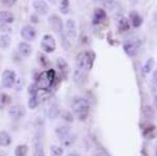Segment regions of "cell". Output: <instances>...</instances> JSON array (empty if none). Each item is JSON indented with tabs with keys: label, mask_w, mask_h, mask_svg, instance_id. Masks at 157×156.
I'll return each mask as SVG.
<instances>
[{
	"label": "cell",
	"mask_w": 157,
	"mask_h": 156,
	"mask_svg": "<svg viewBox=\"0 0 157 156\" xmlns=\"http://www.w3.org/2000/svg\"><path fill=\"white\" fill-rule=\"evenodd\" d=\"M49 1H52V2H56V1H58V0H49Z\"/></svg>",
	"instance_id": "obj_40"
},
{
	"label": "cell",
	"mask_w": 157,
	"mask_h": 156,
	"mask_svg": "<svg viewBox=\"0 0 157 156\" xmlns=\"http://www.w3.org/2000/svg\"><path fill=\"white\" fill-rule=\"evenodd\" d=\"M106 19V12L103 9H95L93 13V24H100Z\"/></svg>",
	"instance_id": "obj_17"
},
{
	"label": "cell",
	"mask_w": 157,
	"mask_h": 156,
	"mask_svg": "<svg viewBox=\"0 0 157 156\" xmlns=\"http://www.w3.org/2000/svg\"><path fill=\"white\" fill-rule=\"evenodd\" d=\"M60 115V107L57 103H52L48 109V117L50 120L57 119Z\"/></svg>",
	"instance_id": "obj_20"
},
{
	"label": "cell",
	"mask_w": 157,
	"mask_h": 156,
	"mask_svg": "<svg viewBox=\"0 0 157 156\" xmlns=\"http://www.w3.org/2000/svg\"><path fill=\"white\" fill-rule=\"evenodd\" d=\"M2 4H4L6 6H13L16 4L17 0H0Z\"/></svg>",
	"instance_id": "obj_34"
},
{
	"label": "cell",
	"mask_w": 157,
	"mask_h": 156,
	"mask_svg": "<svg viewBox=\"0 0 157 156\" xmlns=\"http://www.w3.org/2000/svg\"><path fill=\"white\" fill-rule=\"evenodd\" d=\"M48 23L50 25V27H52L56 32L60 34V36L62 34H64V24H63V21L60 16H58V15H56V14L50 15L48 18Z\"/></svg>",
	"instance_id": "obj_7"
},
{
	"label": "cell",
	"mask_w": 157,
	"mask_h": 156,
	"mask_svg": "<svg viewBox=\"0 0 157 156\" xmlns=\"http://www.w3.org/2000/svg\"><path fill=\"white\" fill-rule=\"evenodd\" d=\"M153 82H154V84L157 86V69L153 72Z\"/></svg>",
	"instance_id": "obj_36"
},
{
	"label": "cell",
	"mask_w": 157,
	"mask_h": 156,
	"mask_svg": "<svg viewBox=\"0 0 157 156\" xmlns=\"http://www.w3.org/2000/svg\"><path fill=\"white\" fill-rule=\"evenodd\" d=\"M15 20L14 15L11 12L1 11L0 12V23L2 24H12Z\"/></svg>",
	"instance_id": "obj_16"
},
{
	"label": "cell",
	"mask_w": 157,
	"mask_h": 156,
	"mask_svg": "<svg viewBox=\"0 0 157 156\" xmlns=\"http://www.w3.org/2000/svg\"><path fill=\"white\" fill-rule=\"evenodd\" d=\"M153 65H154V59L153 58H149L148 60L145 62V64H144L143 66V72L146 74H150L152 68H153Z\"/></svg>",
	"instance_id": "obj_27"
},
{
	"label": "cell",
	"mask_w": 157,
	"mask_h": 156,
	"mask_svg": "<svg viewBox=\"0 0 157 156\" xmlns=\"http://www.w3.org/2000/svg\"><path fill=\"white\" fill-rule=\"evenodd\" d=\"M9 115L13 120H21L25 115V108L22 105H13L9 108Z\"/></svg>",
	"instance_id": "obj_10"
},
{
	"label": "cell",
	"mask_w": 157,
	"mask_h": 156,
	"mask_svg": "<svg viewBox=\"0 0 157 156\" xmlns=\"http://www.w3.org/2000/svg\"><path fill=\"white\" fill-rule=\"evenodd\" d=\"M104 6H105L106 9L110 10V11H112V10H114L116 6H118V2L117 0H104Z\"/></svg>",
	"instance_id": "obj_30"
},
{
	"label": "cell",
	"mask_w": 157,
	"mask_h": 156,
	"mask_svg": "<svg viewBox=\"0 0 157 156\" xmlns=\"http://www.w3.org/2000/svg\"><path fill=\"white\" fill-rule=\"evenodd\" d=\"M40 60H42V61H41V65H43V66H47V65L49 64L48 59H47V58L45 57L44 55H40Z\"/></svg>",
	"instance_id": "obj_35"
},
{
	"label": "cell",
	"mask_w": 157,
	"mask_h": 156,
	"mask_svg": "<svg viewBox=\"0 0 157 156\" xmlns=\"http://www.w3.org/2000/svg\"><path fill=\"white\" fill-rule=\"evenodd\" d=\"M154 102H155V105L157 106V95H155V97H154Z\"/></svg>",
	"instance_id": "obj_38"
},
{
	"label": "cell",
	"mask_w": 157,
	"mask_h": 156,
	"mask_svg": "<svg viewBox=\"0 0 157 156\" xmlns=\"http://www.w3.org/2000/svg\"><path fill=\"white\" fill-rule=\"evenodd\" d=\"M33 156H44V150H43V145L40 139L35 142V151Z\"/></svg>",
	"instance_id": "obj_25"
},
{
	"label": "cell",
	"mask_w": 157,
	"mask_h": 156,
	"mask_svg": "<svg viewBox=\"0 0 157 156\" xmlns=\"http://www.w3.org/2000/svg\"><path fill=\"white\" fill-rule=\"evenodd\" d=\"M129 17H130V20H131V22H132V25L134 27H139L143 24V22H144L143 17H141L137 12L131 11L130 14H129Z\"/></svg>",
	"instance_id": "obj_18"
},
{
	"label": "cell",
	"mask_w": 157,
	"mask_h": 156,
	"mask_svg": "<svg viewBox=\"0 0 157 156\" xmlns=\"http://www.w3.org/2000/svg\"><path fill=\"white\" fill-rule=\"evenodd\" d=\"M1 83L4 88H12L16 83V72L10 69L4 70L1 77Z\"/></svg>",
	"instance_id": "obj_6"
},
{
	"label": "cell",
	"mask_w": 157,
	"mask_h": 156,
	"mask_svg": "<svg viewBox=\"0 0 157 156\" xmlns=\"http://www.w3.org/2000/svg\"><path fill=\"white\" fill-rule=\"evenodd\" d=\"M140 46V42L137 38H129L128 40H126L123 44L124 51L126 52V55L129 57H134L137 52V50Z\"/></svg>",
	"instance_id": "obj_4"
},
{
	"label": "cell",
	"mask_w": 157,
	"mask_h": 156,
	"mask_svg": "<svg viewBox=\"0 0 157 156\" xmlns=\"http://www.w3.org/2000/svg\"><path fill=\"white\" fill-rule=\"evenodd\" d=\"M69 6H70L69 0H61L59 10L63 15H67L68 12H69Z\"/></svg>",
	"instance_id": "obj_28"
},
{
	"label": "cell",
	"mask_w": 157,
	"mask_h": 156,
	"mask_svg": "<svg viewBox=\"0 0 157 156\" xmlns=\"http://www.w3.org/2000/svg\"><path fill=\"white\" fill-rule=\"evenodd\" d=\"M20 35H21L22 39H24L26 42H29V41L35 40V38L37 36V32L34 26H32V25H29V24H26L21 29Z\"/></svg>",
	"instance_id": "obj_9"
},
{
	"label": "cell",
	"mask_w": 157,
	"mask_h": 156,
	"mask_svg": "<svg viewBox=\"0 0 157 156\" xmlns=\"http://www.w3.org/2000/svg\"><path fill=\"white\" fill-rule=\"evenodd\" d=\"M11 97L10 95H7L6 93H1L0 94V106L1 107H4L6 105H9L11 103Z\"/></svg>",
	"instance_id": "obj_32"
},
{
	"label": "cell",
	"mask_w": 157,
	"mask_h": 156,
	"mask_svg": "<svg viewBox=\"0 0 157 156\" xmlns=\"http://www.w3.org/2000/svg\"><path fill=\"white\" fill-rule=\"evenodd\" d=\"M72 111L75 116L77 117L78 120L84 122L87 120L88 114L90 111V104L87 100L84 97H77L73 101L72 104Z\"/></svg>",
	"instance_id": "obj_1"
},
{
	"label": "cell",
	"mask_w": 157,
	"mask_h": 156,
	"mask_svg": "<svg viewBox=\"0 0 157 156\" xmlns=\"http://www.w3.org/2000/svg\"><path fill=\"white\" fill-rule=\"evenodd\" d=\"M95 55L89 50L81 51L77 56V67L83 71H89L93 66Z\"/></svg>",
	"instance_id": "obj_3"
},
{
	"label": "cell",
	"mask_w": 157,
	"mask_h": 156,
	"mask_svg": "<svg viewBox=\"0 0 157 156\" xmlns=\"http://www.w3.org/2000/svg\"><path fill=\"white\" fill-rule=\"evenodd\" d=\"M117 27L121 32H127L130 29V25H129V21L127 18H121L118 20Z\"/></svg>",
	"instance_id": "obj_26"
},
{
	"label": "cell",
	"mask_w": 157,
	"mask_h": 156,
	"mask_svg": "<svg viewBox=\"0 0 157 156\" xmlns=\"http://www.w3.org/2000/svg\"><path fill=\"white\" fill-rule=\"evenodd\" d=\"M144 115H145V117H146V119H148V120L154 119V116H155V113H154L153 108H152L150 105H146V106L144 107Z\"/></svg>",
	"instance_id": "obj_29"
},
{
	"label": "cell",
	"mask_w": 157,
	"mask_h": 156,
	"mask_svg": "<svg viewBox=\"0 0 157 156\" xmlns=\"http://www.w3.org/2000/svg\"><path fill=\"white\" fill-rule=\"evenodd\" d=\"M33 7L39 15H46L49 12V6L44 0H35L33 2Z\"/></svg>",
	"instance_id": "obj_12"
},
{
	"label": "cell",
	"mask_w": 157,
	"mask_h": 156,
	"mask_svg": "<svg viewBox=\"0 0 157 156\" xmlns=\"http://www.w3.org/2000/svg\"><path fill=\"white\" fill-rule=\"evenodd\" d=\"M11 37L9 36V35H1L0 36V47H1L2 49H7L10 47V45H11Z\"/></svg>",
	"instance_id": "obj_22"
},
{
	"label": "cell",
	"mask_w": 157,
	"mask_h": 156,
	"mask_svg": "<svg viewBox=\"0 0 157 156\" xmlns=\"http://www.w3.org/2000/svg\"><path fill=\"white\" fill-rule=\"evenodd\" d=\"M56 81V72L54 69H48L39 74L36 80V86L41 91H46L52 88Z\"/></svg>",
	"instance_id": "obj_2"
},
{
	"label": "cell",
	"mask_w": 157,
	"mask_h": 156,
	"mask_svg": "<svg viewBox=\"0 0 157 156\" xmlns=\"http://www.w3.org/2000/svg\"><path fill=\"white\" fill-rule=\"evenodd\" d=\"M143 136L148 140L154 139L157 137V128L155 125L146 123L143 128Z\"/></svg>",
	"instance_id": "obj_11"
},
{
	"label": "cell",
	"mask_w": 157,
	"mask_h": 156,
	"mask_svg": "<svg viewBox=\"0 0 157 156\" xmlns=\"http://www.w3.org/2000/svg\"><path fill=\"white\" fill-rule=\"evenodd\" d=\"M41 47L46 54H52L57 48V42L55 38L49 34L44 35L41 40Z\"/></svg>",
	"instance_id": "obj_5"
},
{
	"label": "cell",
	"mask_w": 157,
	"mask_h": 156,
	"mask_svg": "<svg viewBox=\"0 0 157 156\" xmlns=\"http://www.w3.org/2000/svg\"><path fill=\"white\" fill-rule=\"evenodd\" d=\"M18 51L22 57L29 58L32 56V54H33V46L26 41L20 42L18 44Z\"/></svg>",
	"instance_id": "obj_14"
},
{
	"label": "cell",
	"mask_w": 157,
	"mask_h": 156,
	"mask_svg": "<svg viewBox=\"0 0 157 156\" xmlns=\"http://www.w3.org/2000/svg\"><path fill=\"white\" fill-rule=\"evenodd\" d=\"M95 1H98V2H104V0H95Z\"/></svg>",
	"instance_id": "obj_39"
},
{
	"label": "cell",
	"mask_w": 157,
	"mask_h": 156,
	"mask_svg": "<svg viewBox=\"0 0 157 156\" xmlns=\"http://www.w3.org/2000/svg\"><path fill=\"white\" fill-rule=\"evenodd\" d=\"M56 134H57V136L59 137V139L62 142L63 139H65L67 136H69V135L71 134V130H70V128L68 127V126L63 125L56 129Z\"/></svg>",
	"instance_id": "obj_15"
},
{
	"label": "cell",
	"mask_w": 157,
	"mask_h": 156,
	"mask_svg": "<svg viewBox=\"0 0 157 156\" xmlns=\"http://www.w3.org/2000/svg\"><path fill=\"white\" fill-rule=\"evenodd\" d=\"M84 74L85 71H83V70H80V69H77L75 72V81L77 83H80V82H84L83 80H84Z\"/></svg>",
	"instance_id": "obj_33"
},
{
	"label": "cell",
	"mask_w": 157,
	"mask_h": 156,
	"mask_svg": "<svg viewBox=\"0 0 157 156\" xmlns=\"http://www.w3.org/2000/svg\"><path fill=\"white\" fill-rule=\"evenodd\" d=\"M156 156H157V149H156Z\"/></svg>",
	"instance_id": "obj_41"
},
{
	"label": "cell",
	"mask_w": 157,
	"mask_h": 156,
	"mask_svg": "<svg viewBox=\"0 0 157 156\" xmlns=\"http://www.w3.org/2000/svg\"><path fill=\"white\" fill-rule=\"evenodd\" d=\"M12 144V137L6 131H0V146L9 147Z\"/></svg>",
	"instance_id": "obj_19"
},
{
	"label": "cell",
	"mask_w": 157,
	"mask_h": 156,
	"mask_svg": "<svg viewBox=\"0 0 157 156\" xmlns=\"http://www.w3.org/2000/svg\"><path fill=\"white\" fill-rule=\"evenodd\" d=\"M65 35H66L68 40H71L75 41L77 39V24H75V20L73 19H68L66 20V23H65Z\"/></svg>",
	"instance_id": "obj_8"
},
{
	"label": "cell",
	"mask_w": 157,
	"mask_h": 156,
	"mask_svg": "<svg viewBox=\"0 0 157 156\" xmlns=\"http://www.w3.org/2000/svg\"><path fill=\"white\" fill-rule=\"evenodd\" d=\"M50 156H62L64 154V149H63L61 146L52 145L49 149Z\"/></svg>",
	"instance_id": "obj_23"
},
{
	"label": "cell",
	"mask_w": 157,
	"mask_h": 156,
	"mask_svg": "<svg viewBox=\"0 0 157 156\" xmlns=\"http://www.w3.org/2000/svg\"><path fill=\"white\" fill-rule=\"evenodd\" d=\"M29 152V147L26 145H19L15 149V156H26Z\"/></svg>",
	"instance_id": "obj_24"
},
{
	"label": "cell",
	"mask_w": 157,
	"mask_h": 156,
	"mask_svg": "<svg viewBox=\"0 0 157 156\" xmlns=\"http://www.w3.org/2000/svg\"><path fill=\"white\" fill-rule=\"evenodd\" d=\"M39 103H40V97H39V92H38L37 94L30 95V97L29 99V103H27V105H29V109L34 110V109H36V108L38 107Z\"/></svg>",
	"instance_id": "obj_21"
},
{
	"label": "cell",
	"mask_w": 157,
	"mask_h": 156,
	"mask_svg": "<svg viewBox=\"0 0 157 156\" xmlns=\"http://www.w3.org/2000/svg\"><path fill=\"white\" fill-rule=\"evenodd\" d=\"M62 117L63 120H65L66 123H73V120H75V117H73V114L71 112H69L68 110H64V111L62 112Z\"/></svg>",
	"instance_id": "obj_31"
},
{
	"label": "cell",
	"mask_w": 157,
	"mask_h": 156,
	"mask_svg": "<svg viewBox=\"0 0 157 156\" xmlns=\"http://www.w3.org/2000/svg\"><path fill=\"white\" fill-rule=\"evenodd\" d=\"M68 156H81V155H80V154H78V153L72 152V153H70V154H68Z\"/></svg>",
	"instance_id": "obj_37"
},
{
	"label": "cell",
	"mask_w": 157,
	"mask_h": 156,
	"mask_svg": "<svg viewBox=\"0 0 157 156\" xmlns=\"http://www.w3.org/2000/svg\"><path fill=\"white\" fill-rule=\"evenodd\" d=\"M57 66L60 70V74L63 77V79H67V75L69 74V65L66 62V60L63 58H58L57 59Z\"/></svg>",
	"instance_id": "obj_13"
}]
</instances>
